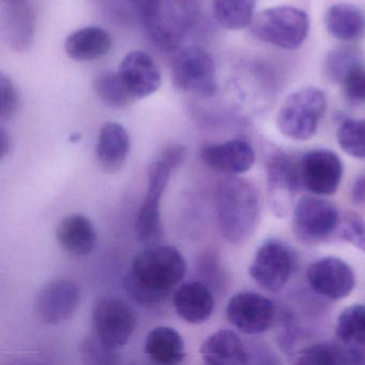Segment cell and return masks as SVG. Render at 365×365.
Here are the masks:
<instances>
[{"mask_svg":"<svg viewBox=\"0 0 365 365\" xmlns=\"http://www.w3.org/2000/svg\"><path fill=\"white\" fill-rule=\"evenodd\" d=\"M187 272L182 254L170 245H155L135 256L123 279L127 294L142 307L161 304Z\"/></svg>","mask_w":365,"mask_h":365,"instance_id":"cell-1","label":"cell"},{"mask_svg":"<svg viewBox=\"0 0 365 365\" xmlns=\"http://www.w3.org/2000/svg\"><path fill=\"white\" fill-rule=\"evenodd\" d=\"M220 230L226 241L241 245L255 234L260 221V200L253 183L227 177L217 187Z\"/></svg>","mask_w":365,"mask_h":365,"instance_id":"cell-2","label":"cell"},{"mask_svg":"<svg viewBox=\"0 0 365 365\" xmlns=\"http://www.w3.org/2000/svg\"><path fill=\"white\" fill-rule=\"evenodd\" d=\"M195 16V0H148L142 12L149 37L165 51H174L180 46Z\"/></svg>","mask_w":365,"mask_h":365,"instance_id":"cell-3","label":"cell"},{"mask_svg":"<svg viewBox=\"0 0 365 365\" xmlns=\"http://www.w3.org/2000/svg\"><path fill=\"white\" fill-rule=\"evenodd\" d=\"M307 12L290 6L269 8L254 16L251 33L256 39L283 50L302 46L309 31Z\"/></svg>","mask_w":365,"mask_h":365,"instance_id":"cell-4","label":"cell"},{"mask_svg":"<svg viewBox=\"0 0 365 365\" xmlns=\"http://www.w3.org/2000/svg\"><path fill=\"white\" fill-rule=\"evenodd\" d=\"M326 108L327 98L320 89L307 87L294 91L277 113V129L290 140H309L317 132Z\"/></svg>","mask_w":365,"mask_h":365,"instance_id":"cell-5","label":"cell"},{"mask_svg":"<svg viewBox=\"0 0 365 365\" xmlns=\"http://www.w3.org/2000/svg\"><path fill=\"white\" fill-rule=\"evenodd\" d=\"M175 86L185 93L212 97L217 93V71L212 56L204 48L189 46L175 56L172 66Z\"/></svg>","mask_w":365,"mask_h":365,"instance_id":"cell-6","label":"cell"},{"mask_svg":"<svg viewBox=\"0 0 365 365\" xmlns=\"http://www.w3.org/2000/svg\"><path fill=\"white\" fill-rule=\"evenodd\" d=\"M95 335L110 349L125 347L138 326L135 312L125 301L104 297L97 301L93 312Z\"/></svg>","mask_w":365,"mask_h":365,"instance_id":"cell-7","label":"cell"},{"mask_svg":"<svg viewBox=\"0 0 365 365\" xmlns=\"http://www.w3.org/2000/svg\"><path fill=\"white\" fill-rule=\"evenodd\" d=\"M339 221L336 207L316 196L301 197L292 209V230L302 242L318 243L328 238Z\"/></svg>","mask_w":365,"mask_h":365,"instance_id":"cell-8","label":"cell"},{"mask_svg":"<svg viewBox=\"0 0 365 365\" xmlns=\"http://www.w3.org/2000/svg\"><path fill=\"white\" fill-rule=\"evenodd\" d=\"M172 170V168L161 159L149 166L148 189L135 223L136 237L140 243L153 245L163 236L160 205Z\"/></svg>","mask_w":365,"mask_h":365,"instance_id":"cell-9","label":"cell"},{"mask_svg":"<svg viewBox=\"0 0 365 365\" xmlns=\"http://www.w3.org/2000/svg\"><path fill=\"white\" fill-rule=\"evenodd\" d=\"M294 264V253L290 247L272 239L260 245L249 273L260 287L268 292H279L292 277Z\"/></svg>","mask_w":365,"mask_h":365,"instance_id":"cell-10","label":"cell"},{"mask_svg":"<svg viewBox=\"0 0 365 365\" xmlns=\"http://www.w3.org/2000/svg\"><path fill=\"white\" fill-rule=\"evenodd\" d=\"M266 172L269 206L277 217H287L296 205L299 168L288 155L277 153L267 161Z\"/></svg>","mask_w":365,"mask_h":365,"instance_id":"cell-11","label":"cell"},{"mask_svg":"<svg viewBox=\"0 0 365 365\" xmlns=\"http://www.w3.org/2000/svg\"><path fill=\"white\" fill-rule=\"evenodd\" d=\"M300 180L316 195H332L343 177V163L336 153L318 149L305 153L299 165Z\"/></svg>","mask_w":365,"mask_h":365,"instance_id":"cell-12","label":"cell"},{"mask_svg":"<svg viewBox=\"0 0 365 365\" xmlns=\"http://www.w3.org/2000/svg\"><path fill=\"white\" fill-rule=\"evenodd\" d=\"M226 315L230 324L241 332L260 334L272 324L274 304L270 299L257 292H239L228 302Z\"/></svg>","mask_w":365,"mask_h":365,"instance_id":"cell-13","label":"cell"},{"mask_svg":"<svg viewBox=\"0 0 365 365\" xmlns=\"http://www.w3.org/2000/svg\"><path fill=\"white\" fill-rule=\"evenodd\" d=\"M307 281L320 296L333 301L345 299L351 294L356 277L351 267L337 257H324L309 264Z\"/></svg>","mask_w":365,"mask_h":365,"instance_id":"cell-14","label":"cell"},{"mask_svg":"<svg viewBox=\"0 0 365 365\" xmlns=\"http://www.w3.org/2000/svg\"><path fill=\"white\" fill-rule=\"evenodd\" d=\"M81 289L70 279H55L46 284L35 301L38 317L44 324H61L69 320L80 307Z\"/></svg>","mask_w":365,"mask_h":365,"instance_id":"cell-15","label":"cell"},{"mask_svg":"<svg viewBox=\"0 0 365 365\" xmlns=\"http://www.w3.org/2000/svg\"><path fill=\"white\" fill-rule=\"evenodd\" d=\"M4 37L16 52H26L34 44L36 12L31 0H0Z\"/></svg>","mask_w":365,"mask_h":365,"instance_id":"cell-16","label":"cell"},{"mask_svg":"<svg viewBox=\"0 0 365 365\" xmlns=\"http://www.w3.org/2000/svg\"><path fill=\"white\" fill-rule=\"evenodd\" d=\"M118 74L135 100L153 95L161 86V73L157 63L143 51H133L125 55L119 66Z\"/></svg>","mask_w":365,"mask_h":365,"instance_id":"cell-17","label":"cell"},{"mask_svg":"<svg viewBox=\"0 0 365 365\" xmlns=\"http://www.w3.org/2000/svg\"><path fill=\"white\" fill-rule=\"evenodd\" d=\"M202 159L212 170L235 176L251 170L255 162V153L245 140H232L207 145L202 148Z\"/></svg>","mask_w":365,"mask_h":365,"instance_id":"cell-18","label":"cell"},{"mask_svg":"<svg viewBox=\"0 0 365 365\" xmlns=\"http://www.w3.org/2000/svg\"><path fill=\"white\" fill-rule=\"evenodd\" d=\"M173 301L179 317L189 324L207 322L215 309L212 292L200 282H189L179 286Z\"/></svg>","mask_w":365,"mask_h":365,"instance_id":"cell-19","label":"cell"},{"mask_svg":"<svg viewBox=\"0 0 365 365\" xmlns=\"http://www.w3.org/2000/svg\"><path fill=\"white\" fill-rule=\"evenodd\" d=\"M205 363L210 365H245L250 362L247 346L238 334L219 330L207 337L200 347Z\"/></svg>","mask_w":365,"mask_h":365,"instance_id":"cell-20","label":"cell"},{"mask_svg":"<svg viewBox=\"0 0 365 365\" xmlns=\"http://www.w3.org/2000/svg\"><path fill=\"white\" fill-rule=\"evenodd\" d=\"M130 153V136L127 130L117 123H106L98 138V163L104 172H119L127 161Z\"/></svg>","mask_w":365,"mask_h":365,"instance_id":"cell-21","label":"cell"},{"mask_svg":"<svg viewBox=\"0 0 365 365\" xmlns=\"http://www.w3.org/2000/svg\"><path fill=\"white\" fill-rule=\"evenodd\" d=\"M56 238L67 253L81 257L89 255L95 249L97 232L88 217L71 215L59 222Z\"/></svg>","mask_w":365,"mask_h":365,"instance_id":"cell-22","label":"cell"},{"mask_svg":"<svg viewBox=\"0 0 365 365\" xmlns=\"http://www.w3.org/2000/svg\"><path fill=\"white\" fill-rule=\"evenodd\" d=\"M112 46V37L106 29L91 26L68 36L65 50L74 61H91L108 55Z\"/></svg>","mask_w":365,"mask_h":365,"instance_id":"cell-23","label":"cell"},{"mask_svg":"<svg viewBox=\"0 0 365 365\" xmlns=\"http://www.w3.org/2000/svg\"><path fill=\"white\" fill-rule=\"evenodd\" d=\"M300 365H365V347L324 343L309 346L300 352Z\"/></svg>","mask_w":365,"mask_h":365,"instance_id":"cell-24","label":"cell"},{"mask_svg":"<svg viewBox=\"0 0 365 365\" xmlns=\"http://www.w3.org/2000/svg\"><path fill=\"white\" fill-rule=\"evenodd\" d=\"M145 354L158 364L173 365L185 358V341L178 331L170 327L153 329L145 341Z\"/></svg>","mask_w":365,"mask_h":365,"instance_id":"cell-25","label":"cell"},{"mask_svg":"<svg viewBox=\"0 0 365 365\" xmlns=\"http://www.w3.org/2000/svg\"><path fill=\"white\" fill-rule=\"evenodd\" d=\"M324 24L328 33L335 39L351 42L364 34L365 16L356 6L336 4L327 11Z\"/></svg>","mask_w":365,"mask_h":365,"instance_id":"cell-26","label":"cell"},{"mask_svg":"<svg viewBox=\"0 0 365 365\" xmlns=\"http://www.w3.org/2000/svg\"><path fill=\"white\" fill-rule=\"evenodd\" d=\"M256 0H215V20L228 31H240L251 26L254 20Z\"/></svg>","mask_w":365,"mask_h":365,"instance_id":"cell-27","label":"cell"},{"mask_svg":"<svg viewBox=\"0 0 365 365\" xmlns=\"http://www.w3.org/2000/svg\"><path fill=\"white\" fill-rule=\"evenodd\" d=\"M335 336L345 345L365 347V304L350 305L339 314Z\"/></svg>","mask_w":365,"mask_h":365,"instance_id":"cell-28","label":"cell"},{"mask_svg":"<svg viewBox=\"0 0 365 365\" xmlns=\"http://www.w3.org/2000/svg\"><path fill=\"white\" fill-rule=\"evenodd\" d=\"M96 93L106 106L116 110H123L136 101L125 88L118 72L103 71L93 81Z\"/></svg>","mask_w":365,"mask_h":365,"instance_id":"cell-29","label":"cell"},{"mask_svg":"<svg viewBox=\"0 0 365 365\" xmlns=\"http://www.w3.org/2000/svg\"><path fill=\"white\" fill-rule=\"evenodd\" d=\"M363 65V56L360 51L350 46L335 48L329 53L324 63V74L332 83L341 84L346 76Z\"/></svg>","mask_w":365,"mask_h":365,"instance_id":"cell-30","label":"cell"},{"mask_svg":"<svg viewBox=\"0 0 365 365\" xmlns=\"http://www.w3.org/2000/svg\"><path fill=\"white\" fill-rule=\"evenodd\" d=\"M337 144L344 153L365 159V119H348L337 130Z\"/></svg>","mask_w":365,"mask_h":365,"instance_id":"cell-31","label":"cell"},{"mask_svg":"<svg viewBox=\"0 0 365 365\" xmlns=\"http://www.w3.org/2000/svg\"><path fill=\"white\" fill-rule=\"evenodd\" d=\"M339 234L344 240L365 253V220L356 213H347L339 221Z\"/></svg>","mask_w":365,"mask_h":365,"instance_id":"cell-32","label":"cell"},{"mask_svg":"<svg viewBox=\"0 0 365 365\" xmlns=\"http://www.w3.org/2000/svg\"><path fill=\"white\" fill-rule=\"evenodd\" d=\"M81 354L84 360L91 364H113L118 362V351L104 345L96 335L85 339L81 347Z\"/></svg>","mask_w":365,"mask_h":365,"instance_id":"cell-33","label":"cell"},{"mask_svg":"<svg viewBox=\"0 0 365 365\" xmlns=\"http://www.w3.org/2000/svg\"><path fill=\"white\" fill-rule=\"evenodd\" d=\"M21 97L11 78L0 76V116L3 120H11L20 108Z\"/></svg>","mask_w":365,"mask_h":365,"instance_id":"cell-34","label":"cell"},{"mask_svg":"<svg viewBox=\"0 0 365 365\" xmlns=\"http://www.w3.org/2000/svg\"><path fill=\"white\" fill-rule=\"evenodd\" d=\"M344 93L352 102H365V67L360 66L352 70L341 83Z\"/></svg>","mask_w":365,"mask_h":365,"instance_id":"cell-35","label":"cell"},{"mask_svg":"<svg viewBox=\"0 0 365 365\" xmlns=\"http://www.w3.org/2000/svg\"><path fill=\"white\" fill-rule=\"evenodd\" d=\"M185 155H187V150L185 147L179 144H172L162 150L160 159L168 163L172 170H175L185 161Z\"/></svg>","mask_w":365,"mask_h":365,"instance_id":"cell-36","label":"cell"},{"mask_svg":"<svg viewBox=\"0 0 365 365\" xmlns=\"http://www.w3.org/2000/svg\"><path fill=\"white\" fill-rule=\"evenodd\" d=\"M352 200L356 204H364L365 202V175L359 177L352 187Z\"/></svg>","mask_w":365,"mask_h":365,"instance_id":"cell-37","label":"cell"},{"mask_svg":"<svg viewBox=\"0 0 365 365\" xmlns=\"http://www.w3.org/2000/svg\"><path fill=\"white\" fill-rule=\"evenodd\" d=\"M0 138H1V159H5L9 155L10 149H11V140L5 129H1Z\"/></svg>","mask_w":365,"mask_h":365,"instance_id":"cell-38","label":"cell"},{"mask_svg":"<svg viewBox=\"0 0 365 365\" xmlns=\"http://www.w3.org/2000/svg\"><path fill=\"white\" fill-rule=\"evenodd\" d=\"M118 3L123 4V6H129L133 8L134 10H138L140 16H142L143 10H144L145 5H146L148 0H116Z\"/></svg>","mask_w":365,"mask_h":365,"instance_id":"cell-39","label":"cell"}]
</instances>
